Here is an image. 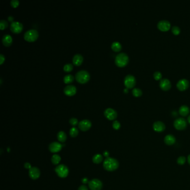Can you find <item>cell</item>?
<instances>
[{
  "label": "cell",
  "mask_w": 190,
  "mask_h": 190,
  "mask_svg": "<svg viewBox=\"0 0 190 190\" xmlns=\"http://www.w3.org/2000/svg\"><path fill=\"white\" fill-rule=\"evenodd\" d=\"M119 166V162L116 159L111 157L106 158L103 162L104 168L109 172L116 171L118 168Z\"/></svg>",
  "instance_id": "obj_1"
},
{
  "label": "cell",
  "mask_w": 190,
  "mask_h": 190,
  "mask_svg": "<svg viewBox=\"0 0 190 190\" xmlns=\"http://www.w3.org/2000/svg\"><path fill=\"white\" fill-rule=\"evenodd\" d=\"M129 63V56L124 53H120L116 56L115 63L117 66L120 68L124 67Z\"/></svg>",
  "instance_id": "obj_2"
},
{
  "label": "cell",
  "mask_w": 190,
  "mask_h": 190,
  "mask_svg": "<svg viewBox=\"0 0 190 190\" xmlns=\"http://www.w3.org/2000/svg\"><path fill=\"white\" fill-rule=\"evenodd\" d=\"M75 79L80 84H85L90 80L89 73L86 70H80L76 74Z\"/></svg>",
  "instance_id": "obj_3"
},
{
  "label": "cell",
  "mask_w": 190,
  "mask_h": 190,
  "mask_svg": "<svg viewBox=\"0 0 190 190\" xmlns=\"http://www.w3.org/2000/svg\"><path fill=\"white\" fill-rule=\"evenodd\" d=\"M39 38V32L35 29H31L26 32L24 34V39L28 42H34Z\"/></svg>",
  "instance_id": "obj_4"
},
{
  "label": "cell",
  "mask_w": 190,
  "mask_h": 190,
  "mask_svg": "<svg viewBox=\"0 0 190 190\" xmlns=\"http://www.w3.org/2000/svg\"><path fill=\"white\" fill-rule=\"evenodd\" d=\"M56 174L61 178H65L69 174V169L68 167L64 165H60L55 168Z\"/></svg>",
  "instance_id": "obj_5"
},
{
  "label": "cell",
  "mask_w": 190,
  "mask_h": 190,
  "mask_svg": "<svg viewBox=\"0 0 190 190\" xmlns=\"http://www.w3.org/2000/svg\"><path fill=\"white\" fill-rule=\"evenodd\" d=\"M174 125L176 129L182 131L186 128L187 126V122L184 118L180 117L174 120Z\"/></svg>",
  "instance_id": "obj_6"
},
{
  "label": "cell",
  "mask_w": 190,
  "mask_h": 190,
  "mask_svg": "<svg viewBox=\"0 0 190 190\" xmlns=\"http://www.w3.org/2000/svg\"><path fill=\"white\" fill-rule=\"evenodd\" d=\"M124 84L128 89L134 87L136 84V79L135 76L131 74L127 75L124 80Z\"/></svg>",
  "instance_id": "obj_7"
},
{
  "label": "cell",
  "mask_w": 190,
  "mask_h": 190,
  "mask_svg": "<svg viewBox=\"0 0 190 190\" xmlns=\"http://www.w3.org/2000/svg\"><path fill=\"white\" fill-rule=\"evenodd\" d=\"M89 189L91 190H101L103 187V183L98 179H93L88 183Z\"/></svg>",
  "instance_id": "obj_8"
},
{
  "label": "cell",
  "mask_w": 190,
  "mask_h": 190,
  "mask_svg": "<svg viewBox=\"0 0 190 190\" xmlns=\"http://www.w3.org/2000/svg\"><path fill=\"white\" fill-rule=\"evenodd\" d=\"M23 30V25L20 22L14 21L10 25V30L14 33H20Z\"/></svg>",
  "instance_id": "obj_9"
},
{
  "label": "cell",
  "mask_w": 190,
  "mask_h": 190,
  "mask_svg": "<svg viewBox=\"0 0 190 190\" xmlns=\"http://www.w3.org/2000/svg\"><path fill=\"white\" fill-rule=\"evenodd\" d=\"M104 114L105 118L109 120H113L116 119L118 115L117 111L112 108L106 109L104 112Z\"/></svg>",
  "instance_id": "obj_10"
},
{
  "label": "cell",
  "mask_w": 190,
  "mask_h": 190,
  "mask_svg": "<svg viewBox=\"0 0 190 190\" xmlns=\"http://www.w3.org/2000/svg\"><path fill=\"white\" fill-rule=\"evenodd\" d=\"M157 27L159 30L162 31H167L171 27V23L166 20H162L157 23Z\"/></svg>",
  "instance_id": "obj_11"
},
{
  "label": "cell",
  "mask_w": 190,
  "mask_h": 190,
  "mask_svg": "<svg viewBox=\"0 0 190 190\" xmlns=\"http://www.w3.org/2000/svg\"><path fill=\"white\" fill-rule=\"evenodd\" d=\"M92 127V123L90 120L85 119L81 120L78 124V127L83 132H86L90 129Z\"/></svg>",
  "instance_id": "obj_12"
},
{
  "label": "cell",
  "mask_w": 190,
  "mask_h": 190,
  "mask_svg": "<svg viewBox=\"0 0 190 190\" xmlns=\"http://www.w3.org/2000/svg\"><path fill=\"white\" fill-rule=\"evenodd\" d=\"M29 174L30 177L32 180H37L40 176V169L36 167H32L29 169Z\"/></svg>",
  "instance_id": "obj_13"
},
{
  "label": "cell",
  "mask_w": 190,
  "mask_h": 190,
  "mask_svg": "<svg viewBox=\"0 0 190 190\" xmlns=\"http://www.w3.org/2000/svg\"><path fill=\"white\" fill-rule=\"evenodd\" d=\"M190 85V83L189 81L186 79H181L179 80L178 81V82L177 83L176 86L180 90H185L186 89H187Z\"/></svg>",
  "instance_id": "obj_14"
},
{
  "label": "cell",
  "mask_w": 190,
  "mask_h": 190,
  "mask_svg": "<svg viewBox=\"0 0 190 190\" xmlns=\"http://www.w3.org/2000/svg\"><path fill=\"white\" fill-rule=\"evenodd\" d=\"M172 86L170 80L167 78H162L159 81V87L163 90H168Z\"/></svg>",
  "instance_id": "obj_15"
},
{
  "label": "cell",
  "mask_w": 190,
  "mask_h": 190,
  "mask_svg": "<svg viewBox=\"0 0 190 190\" xmlns=\"http://www.w3.org/2000/svg\"><path fill=\"white\" fill-rule=\"evenodd\" d=\"M153 128L156 132L161 133L165 130L166 126L165 123L161 121H156L153 124Z\"/></svg>",
  "instance_id": "obj_16"
},
{
  "label": "cell",
  "mask_w": 190,
  "mask_h": 190,
  "mask_svg": "<svg viewBox=\"0 0 190 190\" xmlns=\"http://www.w3.org/2000/svg\"><path fill=\"white\" fill-rule=\"evenodd\" d=\"M63 146L60 143L54 142L50 144L49 150L52 153H57L62 150Z\"/></svg>",
  "instance_id": "obj_17"
},
{
  "label": "cell",
  "mask_w": 190,
  "mask_h": 190,
  "mask_svg": "<svg viewBox=\"0 0 190 190\" xmlns=\"http://www.w3.org/2000/svg\"><path fill=\"white\" fill-rule=\"evenodd\" d=\"M64 93L67 96H73L77 93V87L72 85H67L64 89Z\"/></svg>",
  "instance_id": "obj_18"
},
{
  "label": "cell",
  "mask_w": 190,
  "mask_h": 190,
  "mask_svg": "<svg viewBox=\"0 0 190 190\" xmlns=\"http://www.w3.org/2000/svg\"><path fill=\"white\" fill-rule=\"evenodd\" d=\"M164 142L168 146H172L176 142V139L174 135H168L165 136Z\"/></svg>",
  "instance_id": "obj_19"
},
{
  "label": "cell",
  "mask_w": 190,
  "mask_h": 190,
  "mask_svg": "<svg viewBox=\"0 0 190 190\" xmlns=\"http://www.w3.org/2000/svg\"><path fill=\"white\" fill-rule=\"evenodd\" d=\"M2 43L5 46L9 47L12 44V38L10 35H5L2 38Z\"/></svg>",
  "instance_id": "obj_20"
},
{
  "label": "cell",
  "mask_w": 190,
  "mask_h": 190,
  "mask_svg": "<svg viewBox=\"0 0 190 190\" xmlns=\"http://www.w3.org/2000/svg\"><path fill=\"white\" fill-rule=\"evenodd\" d=\"M83 62V57L81 55L78 54L75 55L73 57L72 63L74 65L77 66H79L82 64Z\"/></svg>",
  "instance_id": "obj_21"
},
{
  "label": "cell",
  "mask_w": 190,
  "mask_h": 190,
  "mask_svg": "<svg viewBox=\"0 0 190 190\" xmlns=\"http://www.w3.org/2000/svg\"><path fill=\"white\" fill-rule=\"evenodd\" d=\"M190 111V108L187 105H182L179 108V113L183 117L187 116Z\"/></svg>",
  "instance_id": "obj_22"
},
{
  "label": "cell",
  "mask_w": 190,
  "mask_h": 190,
  "mask_svg": "<svg viewBox=\"0 0 190 190\" xmlns=\"http://www.w3.org/2000/svg\"><path fill=\"white\" fill-rule=\"evenodd\" d=\"M111 48L114 51L119 52L122 50V46L120 42L118 41H115L112 43V44L111 45Z\"/></svg>",
  "instance_id": "obj_23"
},
{
  "label": "cell",
  "mask_w": 190,
  "mask_h": 190,
  "mask_svg": "<svg viewBox=\"0 0 190 190\" xmlns=\"http://www.w3.org/2000/svg\"><path fill=\"white\" fill-rule=\"evenodd\" d=\"M57 138L58 141H59L60 142L63 143L65 142L66 141L67 135L63 131H60L57 133Z\"/></svg>",
  "instance_id": "obj_24"
},
{
  "label": "cell",
  "mask_w": 190,
  "mask_h": 190,
  "mask_svg": "<svg viewBox=\"0 0 190 190\" xmlns=\"http://www.w3.org/2000/svg\"><path fill=\"white\" fill-rule=\"evenodd\" d=\"M93 162L95 164H99L102 162L103 160V156L100 154H96L93 157Z\"/></svg>",
  "instance_id": "obj_25"
},
{
  "label": "cell",
  "mask_w": 190,
  "mask_h": 190,
  "mask_svg": "<svg viewBox=\"0 0 190 190\" xmlns=\"http://www.w3.org/2000/svg\"><path fill=\"white\" fill-rule=\"evenodd\" d=\"M61 161V157L58 154H54L51 157V162L53 165H58Z\"/></svg>",
  "instance_id": "obj_26"
},
{
  "label": "cell",
  "mask_w": 190,
  "mask_h": 190,
  "mask_svg": "<svg viewBox=\"0 0 190 190\" xmlns=\"http://www.w3.org/2000/svg\"><path fill=\"white\" fill-rule=\"evenodd\" d=\"M74 80V78L72 75H65L64 78V82L66 84H69L72 83Z\"/></svg>",
  "instance_id": "obj_27"
},
{
  "label": "cell",
  "mask_w": 190,
  "mask_h": 190,
  "mask_svg": "<svg viewBox=\"0 0 190 190\" xmlns=\"http://www.w3.org/2000/svg\"><path fill=\"white\" fill-rule=\"evenodd\" d=\"M142 90L138 87H135L132 90V94L135 96H140L142 95Z\"/></svg>",
  "instance_id": "obj_28"
},
{
  "label": "cell",
  "mask_w": 190,
  "mask_h": 190,
  "mask_svg": "<svg viewBox=\"0 0 190 190\" xmlns=\"http://www.w3.org/2000/svg\"><path fill=\"white\" fill-rule=\"evenodd\" d=\"M79 134V131L76 127H72L70 130V135L71 137L75 138Z\"/></svg>",
  "instance_id": "obj_29"
},
{
  "label": "cell",
  "mask_w": 190,
  "mask_h": 190,
  "mask_svg": "<svg viewBox=\"0 0 190 190\" xmlns=\"http://www.w3.org/2000/svg\"><path fill=\"white\" fill-rule=\"evenodd\" d=\"M8 24L7 21L5 20H2L0 21V29L3 30L8 27Z\"/></svg>",
  "instance_id": "obj_30"
},
{
  "label": "cell",
  "mask_w": 190,
  "mask_h": 190,
  "mask_svg": "<svg viewBox=\"0 0 190 190\" xmlns=\"http://www.w3.org/2000/svg\"><path fill=\"white\" fill-rule=\"evenodd\" d=\"M73 69V65L71 64H67L64 66V70L65 72H70Z\"/></svg>",
  "instance_id": "obj_31"
},
{
  "label": "cell",
  "mask_w": 190,
  "mask_h": 190,
  "mask_svg": "<svg viewBox=\"0 0 190 190\" xmlns=\"http://www.w3.org/2000/svg\"><path fill=\"white\" fill-rule=\"evenodd\" d=\"M172 32L174 35H178L180 32H181V29L178 26H173L172 27Z\"/></svg>",
  "instance_id": "obj_32"
},
{
  "label": "cell",
  "mask_w": 190,
  "mask_h": 190,
  "mask_svg": "<svg viewBox=\"0 0 190 190\" xmlns=\"http://www.w3.org/2000/svg\"><path fill=\"white\" fill-rule=\"evenodd\" d=\"M186 162V158L184 156L179 157L177 159V163L179 165H183Z\"/></svg>",
  "instance_id": "obj_33"
},
{
  "label": "cell",
  "mask_w": 190,
  "mask_h": 190,
  "mask_svg": "<svg viewBox=\"0 0 190 190\" xmlns=\"http://www.w3.org/2000/svg\"><path fill=\"white\" fill-rule=\"evenodd\" d=\"M153 77L156 80H161L162 79V74L160 71H155L153 74Z\"/></svg>",
  "instance_id": "obj_34"
},
{
  "label": "cell",
  "mask_w": 190,
  "mask_h": 190,
  "mask_svg": "<svg viewBox=\"0 0 190 190\" xmlns=\"http://www.w3.org/2000/svg\"><path fill=\"white\" fill-rule=\"evenodd\" d=\"M113 128L116 129V130H118L120 128V123H119L118 120H114L113 122V124H112Z\"/></svg>",
  "instance_id": "obj_35"
},
{
  "label": "cell",
  "mask_w": 190,
  "mask_h": 190,
  "mask_svg": "<svg viewBox=\"0 0 190 190\" xmlns=\"http://www.w3.org/2000/svg\"><path fill=\"white\" fill-rule=\"evenodd\" d=\"M69 123L72 126H76L78 124V120L77 118H72L69 120Z\"/></svg>",
  "instance_id": "obj_36"
},
{
  "label": "cell",
  "mask_w": 190,
  "mask_h": 190,
  "mask_svg": "<svg viewBox=\"0 0 190 190\" xmlns=\"http://www.w3.org/2000/svg\"><path fill=\"white\" fill-rule=\"evenodd\" d=\"M19 5V1L18 0H12L11 1V6L14 8H16Z\"/></svg>",
  "instance_id": "obj_37"
},
{
  "label": "cell",
  "mask_w": 190,
  "mask_h": 190,
  "mask_svg": "<svg viewBox=\"0 0 190 190\" xmlns=\"http://www.w3.org/2000/svg\"><path fill=\"white\" fill-rule=\"evenodd\" d=\"M5 56L1 54L0 55V65H2V64L3 63V62H5Z\"/></svg>",
  "instance_id": "obj_38"
},
{
  "label": "cell",
  "mask_w": 190,
  "mask_h": 190,
  "mask_svg": "<svg viewBox=\"0 0 190 190\" xmlns=\"http://www.w3.org/2000/svg\"><path fill=\"white\" fill-rule=\"evenodd\" d=\"M24 167L26 168V169H30L31 168V165H30V163L29 162H26L25 164H24Z\"/></svg>",
  "instance_id": "obj_39"
},
{
  "label": "cell",
  "mask_w": 190,
  "mask_h": 190,
  "mask_svg": "<svg viewBox=\"0 0 190 190\" xmlns=\"http://www.w3.org/2000/svg\"><path fill=\"white\" fill-rule=\"evenodd\" d=\"M78 190H88V189L85 185H81L79 187Z\"/></svg>",
  "instance_id": "obj_40"
},
{
  "label": "cell",
  "mask_w": 190,
  "mask_h": 190,
  "mask_svg": "<svg viewBox=\"0 0 190 190\" xmlns=\"http://www.w3.org/2000/svg\"><path fill=\"white\" fill-rule=\"evenodd\" d=\"M103 156H104V157H105L106 158L109 157V152H108L107 150L104 151V153H103Z\"/></svg>",
  "instance_id": "obj_41"
},
{
  "label": "cell",
  "mask_w": 190,
  "mask_h": 190,
  "mask_svg": "<svg viewBox=\"0 0 190 190\" xmlns=\"http://www.w3.org/2000/svg\"><path fill=\"white\" fill-rule=\"evenodd\" d=\"M81 182H82L83 183H84V184H86V183H89V181L87 178L85 177V178H83V179L81 180Z\"/></svg>",
  "instance_id": "obj_42"
},
{
  "label": "cell",
  "mask_w": 190,
  "mask_h": 190,
  "mask_svg": "<svg viewBox=\"0 0 190 190\" xmlns=\"http://www.w3.org/2000/svg\"><path fill=\"white\" fill-rule=\"evenodd\" d=\"M8 21H10V22H11V23H12V22H14L13 21V20H14V17H12V16H9L8 17Z\"/></svg>",
  "instance_id": "obj_43"
},
{
  "label": "cell",
  "mask_w": 190,
  "mask_h": 190,
  "mask_svg": "<svg viewBox=\"0 0 190 190\" xmlns=\"http://www.w3.org/2000/svg\"><path fill=\"white\" fill-rule=\"evenodd\" d=\"M187 161H188L189 164L190 165V154L188 156V157H187Z\"/></svg>",
  "instance_id": "obj_44"
},
{
  "label": "cell",
  "mask_w": 190,
  "mask_h": 190,
  "mask_svg": "<svg viewBox=\"0 0 190 190\" xmlns=\"http://www.w3.org/2000/svg\"><path fill=\"white\" fill-rule=\"evenodd\" d=\"M124 92L125 93H127L128 92V88L124 89Z\"/></svg>",
  "instance_id": "obj_45"
},
{
  "label": "cell",
  "mask_w": 190,
  "mask_h": 190,
  "mask_svg": "<svg viewBox=\"0 0 190 190\" xmlns=\"http://www.w3.org/2000/svg\"><path fill=\"white\" fill-rule=\"evenodd\" d=\"M187 120H188V122H189V123H190V116L188 117V118H187Z\"/></svg>",
  "instance_id": "obj_46"
},
{
  "label": "cell",
  "mask_w": 190,
  "mask_h": 190,
  "mask_svg": "<svg viewBox=\"0 0 190 190\" xmlns=\"http://www.w3.org/2000/svg\"><path fill=\"white\" fill-rule=\"evenodd\" d=\"M0 81H1V84H2V79H1V80H0Z\"/></svg>",
  "instance_id": "obj_47"
}]
</instances>
